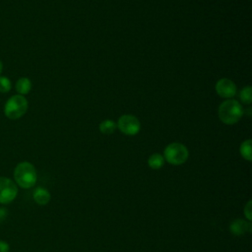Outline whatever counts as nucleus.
<instances>
[{
    "label": "nucleus",
    "mask_w": 252,
    "mask_h": 252,
    "mask_svg": "<svg viewBox=\"0 0 252 252\" xmlns=\"http://www.w3.org/2000/svg\"><path fill=\"white\" fill-rule=\"evenodd\" d=\"M218 115L223 124L232 125L237 123L243 116V107L236 99L227 98L220 104Z\"/></svg>",
    "instance_id": "nucleus-1"
},
{
    "label": "nucleus",
    "mask_w": 252,
    "mask_h": 252,
    "mask_svg": "<svg viewBox=\"0 0 252 252\" xmlns=\"http://www.w3.org/2000/svg\"><path fill=\"white\" fill-rule=\"evenodd\" d=\"M14 179L20 187L29 189L34 186L37 173L35 167L29 161H22L17 164L14 170Z\"/></svg>",
    "instance_id": "nucleus-2"
},
{
    "label": "nucleus",
    "mask_w": 252,
    "mask_h": 252,
    "mask_svg": "<svg viewBox=\"0 0 252 252\" xmlns=\"http://www.w3.org/2000/svg\"><path fill=\"white\" fill-rule=\"evenodd\" d=\"M28 107L29 102L24 95L14 94L7 99L4 105V114L7 118L16 120L26 114Z\"/></svg>",
    "instance_id": "nucleus-3"
},
{
    "label": "nucleus",
    "mask_w": 252,
    "mask_h": 252,
    "mask_svg": "<svg viewBox=\"0 0 252 252\" xmlns=\"http://www.w3.org/2000/svg\"><path fill=\"white\" fill-rule=\"evenodd\" d=\"M189 157L188 149L181 143H170L163 151V158L168 163L180 165L184 163Z\"/></svg>",
    "instance_id": "nucleus-4"
},
{
    "label": "nucleus",
    "mask_w": 252,
    "mask_h": 252,
    "mask_svg": "<svg viewBox=\"0 0 252 252\" xmlns=\"http://www.w3.org/2000/svg\"><path fill=\"white\" fill-rule=\"evenodd\" d=\"M116 124L120 132L128 136L137 135L141 130V123L139 119L131 114L121 115Z\"/></svg>",
    "instance_id": "nucleus-5"
},
{
    "label": "nucleus",
    "mask_w": 252,
    "mask_h": 252,
    "mask_svg": "<svg viewBox=\"0 0 252 252\" xmlns=\"http://www.w3.org/2000/svg\"><path fill=\"white\" fill-rule=\"evenodd\" d=\"M18 195L17 184L8 177L0 176V204L13 202Z\"/></svg>",
    "instance_id": "nucleus-6"
},
{
    "label": "nucleus",
    "mask_w": 252,
    "mask_h": 252,
    "mask_svg": "<svg viewBox=\"0 0 252 252\" xmlns=\"http://www.w3.org/2000/svg\"><path fill=\"white\" fill-rule=\"evenodd\" d=\"M216 92L217 94L223 98H231L236 94V86L233 83V81L227 79V78H222L220 79L216 83Z\"/></svg>",
    "instance_id": "nucleus-7"
},
{
    "label": "nucleus",
    "mask_w": 252,
    "mask_h": 252,
    "mask_svg": "<svg viewBox=\"0 0 252 252\" xmlns=\"http://www.w3.org/2000/svg\"><path fill=\"white\" fill-rule=\"evenodd\" d=\"M229 228L234 235H242L246 232L251 231V223L250 221H245L244 220L238 219V220H234L230 223Z\"/></svg>",
    "instance_id": "nucleus-8"
},
{
    "label": "nucleus",
    "mask_w": 252,
    "mask_h": 252,
    "mask_svg": "<svg viewBox=\"0 0 252 252\" xmlns=\"http://www.w3.org/2000/svg\"><path fill=\"white\" fill-rule=\"evenodd\" d=\"M32 197H33V200L35 201V203L40 206H44L50 201V193L48 192V190H46L45 188H42V187H37L33 191Z\"/></svg>",
    "instance_id": "nucleus-9"
},
{
    "label": "nucleus",
    "mask_w": 252,
    "mask_h": 252,
    "mask_svg": "<svg viewBox=\"0 0 252 252\" xmlns=\"http://www.w3.org/2000/svg\"><path fill=\"white\" fill-rule=\"evenodd\" d=\"M15 89H16L18 94H21V95L28 94L32 90V82L29 78L22 77L17 80Z\"/></svg>",
    "instance_id": "nucleus-10"
},
{
    "label": "nucleus",
    "mask_w": 252,
    "mask_h": 252,
    "mask_svg": "<svg viewBox=\"0 0 252 252\" xmlns=\"http://www.w3.org/2000/svg\"><path fill=\"white\" fill-rule=\"evenodd\" d=\"M164 158L160 154L155 153L151 155L148 158V165L153 169H159L164 164Z\"/></svg>",
    "instance_id": "nucleus-11"
},
{
    "label": "nucleus",
    "mask_w": 252,
    "mask_h": 252,
    "mask_svg": "<svg viewBox=\"0 0 252 252\" xmlns=\"http://www.w3.org/2000/svg\"><path fill=\"white\" fill-rule=\"evenodd\" d=\"M98 128L102 134L109 135L115 131V129L117 128V124L111 119H105L99 123Z\"/></svg>",
    "instance_id": "nucleus-12"
},
{
    "label": "nucleus",
    "mask_w": 252,
    "mask_h": 252,
    "mask_svg": "<svg viewBox=\"0 0 252 252\" xmlns=\"http://www.w3.org/2000/svg\"><path fill=\"white\" fill-rule=\"evenodd\" d=\"M251 146H252V142L250 139H247L245 141H243L240 145V148H239V152H240V155L241 157L248 160V161H251L252 160V151H251Z\"/></svg>",
    "instance_id": "nucleus-13"
},
{
    "label": "nucleus",
    "mask_w": 252,
    "mask_h": 252,
    "mask_svg": "<svg viewBox=\"0 0 252 252\" xmlns=\"http://www.w3.org/2000/svg\"><path fill=\"white\" fill-rule=\"evenodd\" d=\"M240 100L245 104H250L252 102V88L250 86L244 87L239 94Z\"/></svg>",
    "instance_id": "nucleus-14"
},
{
    "label": "nucleus",
    "mask_w": 252,
    "mask_h": 252,
    "mask_svg": "<svg viewBox=\"0 0 252 252\" xmlns=\"http://www.w3.org/2000/svg\"><path fill=\"white\" fill-rule=\"evenodd\" d=\"M12 83L9 78L5 76H0V93L7 94L11 91Z\"/></svg>",
    "instance_id": "nucleus-15"
},
{
    "label": "nucleus",
    "mask_w": 252,
    "mask_h": 252,
    "mask_svg": "<svg viewBox=\"0 0 252 252\" xmlns=\"http://www.w3.org/2000/svg\"><path fill=\"white\" fill-rule=\"evenodd\" d=\"M251 204H252V202H251V201H248V203H247L246 206L244 207V214H245V217H246V219H247L248 221H251V216H252Z\"/></svg>",
    "instance_id": "nucleus-16"
},
{
    "label": "nucleus",
    "mask_w": 252,
    "mask_h": 252,
    "mask_svg": "<svg viewBox=\"0 0 252 252\" xmlns=\"http://www.w3.org/2000/svg\"><path fill=\"white\" fill-rule=\"evenodd\" d=\"M9 244L4 240H0V252H9Z\"/></svg>",
    "instance_id": "nucleus-17"
},
{
    "label": "nucleus",
    "mask_w": 252,
    "mask_h": 252,
    "mask_svg": "<svg viewBox=\"0 0 252 252\" xmlns=\"http://www.w3.org/2000/svg\"><path fill=\"white\" fill-rule=\"evenodd\" d=\"M8 215V211L5 208H0V222L3 221Z\"/></svg>",
    "instance_id": "nucleus-18"
},
{
    "label": "nucleus",
    "mask_w": 252,
    "mask_h": 252,
    "mask_svg": "<svg viewBox=\"0 0 252 252\" xmlns=\"http://www.w3.org/2000/svg\"><path fill=\"white\" fill-rule=\"evenodd\" d=\"M2 71H3V63H2V61L0 60V76H1Z\"/></svg>",
    "instance_id": "nucleus-19"
}]
</instances>
